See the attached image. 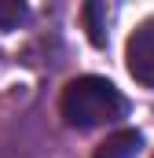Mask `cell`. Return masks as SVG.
<instances>
[{"label": "cell", "instance_id": "1", "mask_svg": "<svg viewBox=\"0 0 154 158\" xmlns=\"http://www.w3.org/2000/svg\"><path fill=\"white\" fill-rule=\"evenodd\" d=\"M59 110H63L66 125H74V129H99V125H114V121L125 118L128 99L121 96V88L114 81L84 74V77H74L63 88Z\"/></svg>", "mask_w": 154, "mask_h": 158}, {"label": "cell", "instance_id": "5", "mask_svg": "<svg viewBox=\"0 0 154 158\" xmlns=\"http://www.w3.org/2000/svg\"><path fill=\"white\" fill-rule=\"evenodd\" d=\"M18 22H26V4H18V0L0 4V30H15Z\"/></svg>", "mask_w": 154, "mask_h": 158}, {"label": "cell", "instance_id": "2", "mask_svg": "<svg viewBox=\"0 0 154 158\" xmlns=\"http://www.w3.org/2000/svg\"><path fill=\"white\" fill-rule=\"evenodd\" d=\"M125 66L143 88H154V15L132 30L128 48H125Z\"/></svg>", "mask_w": 154, "mask_h": 158}, {"label": "cell", "instance_id": "3", "mask_svg": "<svg viewBox=\"0 0 154 158\" xmlns=\"http://www.w3.org/2000/svg\"><path fill=\"white\" fill-rule=\"evenodd\" d=\"M140 147H143V136H140L136 129H117L114 136H107V140L99 143L95 158H136Z\"/></svg>", "mask_w": 154, "mask_h": 158}, {"label": "cell", "instance_id": "4", "mask_svg": "<svg viewBox=\"0 0 154 158\" xmlns=\"http://www.w3.org/2000/svg\"><path fill=\"white\" fill-rule=\"evenodd\" d=\"M110 15H114V7H107V4H88L84 7V26H88V37L92 44H107V22H110Z\"/></svg>", "mask_w": 154, "mask_h": 158}]
</instances>
